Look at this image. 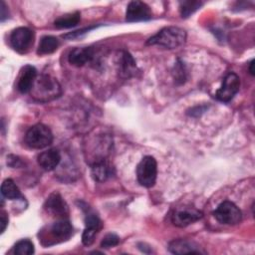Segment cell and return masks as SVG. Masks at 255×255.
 <instances>
[{
	"instance_id": "obj_1",
	"label": "cell",
	"mask_w": 255,
	"mask_h": 255,
	"mask_svg": "<svg viewBox=\"0 0 255 255\" xmlns=\"http://www.w3.org/2000/svg\"><path fill=\"white\" fill-rule=\"evenodd\" d=\"M186 41V32L179 27H164L150 37L147 45H158L166 49H175L182 46Z\"/></svg>"
},
{
	"instance_id": "obj_2",
	"label": "cell",
	"mask_w": 255,
	"mask_h": 255,
	"mask_svg": "<svg viewBox=\"0 0 255 255\" xmlns=\"http://www.w3.org/2000/svg\"><path fill=\"white\" fill-rule=\"evenodd\" d=\"M31 93L37 101L47 102L61 95V87L56 79L48 75H42L36 79Z\"/></svg>"
},
{
	"instance_id": "obj_3",
	"label": "cell",
	"mask_w": 255,
	"mask_h": 255,
	"mask_svg": "<svg viewBox=\"0 0 255 255\" xmlns=\"http://www.w3.org/2000/svg\"><path fill=\"white\" fill-rule=\"evenodd\" d=\"M53 141V134L50 128L43 125L37 124L31 127L25 135L26 144L35 149H41L50 145Z\"/></svg>"
},
{
	"instance_id": "obj_4",
	"label": "cell",
	"mask_w": 255,
	"mask_h": 255,
	"mask_svg": "<svg viewBox=\"0 0 255 255\" xmlns=\"http://www.w3.org/2000/svg\"><path fill=\"white\" fill-rule=\"evenodd\" d=\"M157 163L154 157L144 156L136 166V177L138 183L143 187H152L156 181Z\"/></svg>"
},
{
	"instance_id": "obj_5",
	"label": "cell",
	"mask_w": 255,
	"mask_h": 255,
	"mask_svg": "<svg viewBox=\"0 0 255 255\" xmlns=\"http://www.w3.org/2000/svg\"><path fill=\"white\" fill-rule=\"evenodd\" d=\"M218 222L226 225H235L241 221L242 213L240 209L231 201H223L213 212Z\"/></svg>"
},
{
	"instance_id": "obj_6",
	"label": "cell",
	"mask_w": 255,
	"mask_h": 255,
	"mask_svg": "<svg viewBox=\"0 0 255 255\" xmlns=\"http://www.w3.org/2000/svg\"><path fill=\"white\" fill-rule=\"evenodd\" d=\"M34 33L27 27H19L12 31L10 35V44L18 53H26L33 44Z\"/></svg>"
},
{
	"instance_id": "obj_7",
	"label": "cell",
	"mask_w": 255,
	"mask_h": 255,
	"mask_svg": "<svg viewBox=\"0 0 255 255\" xmlns=\"http://www.w3.org/2000/svg\"><path fill=\"white\" fill-rule=\"evenodd\" d=\"M240 88V79L235 73H229L222 81V85L216 92V99L220 102L227 103L233 99Z\"/></svg>"
},
{
	"instance_id": "obj_8",
	"label": "cell",
	"mask_w": 255,
	"mask_h": 255,
	"mask_svg": "<svg viewBox=\"0 0 255 255\" xmlns=\"http://www.w3.org/2000/svg\"><path fill=\"white\" fill-rule=\"evenodd\" d=\"M202 217V212L193 207H178L171 215L172 223L177 227H185Z\"/></svg>"
},
{
	"instance_id": "obj_9",
	"label": "cell",
	"mask_w": 255,
	"mask_h": 255,
	"mask_svg": "<svg viewBox=\"0 0 255 255\" xmlns=\"http://www.w3.org/2000/svg\"><path fill=\"white\" fill-rule=\"evenodd\" d=\"M85 225L86 227L82 235V242L84 245L90 246L102 228V221L94 212L88 211L85 216Z\"/></svg>"
},
{
	"instance_id": "obj_10",
	"label": "cell",
	"mask_w": 255,
	"mask_h": 255,
	"mask_svg": "<svg viewBox=\"0 0 255 255\" xmlns=\"http://www.w3.org/2000/svg\"><path fill=\"white\" fill-rule=\"evenodd\" d=\"M44 207L48 213L58 217L59 219L66 218L69 214L68 205L64 198L61 196V194L58 192L50 194L45 202Z\"/></svg>"
},
{
	"instance_id": "obj_11",
	"label": "cell",
	"mask_w": 255,
	"mask_h": 255,
	"mask_svg": "<svg viewBox=\"0 0 255 255\" xmlns=\"http://www.w3.org/2000/svg\"><path fill=\"white\" fill-rule=\"evenodd\" d=\"M151 18L149 7L141 1H131L128 3L126 12V20L128 22L145 21Z\"/></svg>"
},
{
	"instance_id": "obj_12",
	"label": "cell",
	"mask_w": 255,
	"mask_h": 255,
	"mask_svg": "<svg viewBox=\"0 0 255 255\" xmlns=\"http://www.w3.org/2000/svg\"><path fill=\"white\" fill-rule=\"evenodd\" d=\"M73 234V226L66 218H60L55 221L49 228V235L55 243L68 240Z\"/></svg>"
},
{
	"instance_id": "obj_13",
	"label": "cell",
	"mask_w": 255,
	"mask_h": 255,
	"mask_svg": "<svg viewBox=\"0 0 255 255\" xmlns=\"http://www.w3.org/2000/svg\"><path fill=\"white\" fill-rule=\"evenodd\" d=\"M37 79V70L30 65H26L22 68L18 77L17 89L22 94L30 93L34 87Z\"/></svg>"
},
{
	"instance_id": "obj_14",
	"label": "cell",
	"mask_w": 255,
	"mask_h": 255,
	"mask_svg": "<svg viewBox=\"0 0 255 255\" xmlns=\"http://www.w3.org/2000/svg\"><path fill=\"white\" fill-rule=\"evenodd\" d=\"M61 161V154L58 149L50 148L38 155L39 165L47 171L54 170Z\"/></svg>"
},
{
	"instance_id": "obj_15",
	"label": "cell",
	"mask_w": 255,
	"mask_h": 255,
	"mask_svg": "<svg viewBox=\"0 0 255 255\" xmlns=\"http://www.w3.org/2000/svg\"><path fill=\"white\" fill-rule=\"evenodd\" d=\"M94 58V50L92 48H75L73 49L69 56V63L76 67H82L87 63L91 62Z\"/></svg>"
},
{
	"instance_id": "obj_16",
	"label": "cell",
	"mask_w": 255,
	"mask_h": 255,
	"mask_svg": "<svg viewBox=\"0 0 255 255\" xmlns=\"http://www.w3.org/2000/svg\"><path fill=\"white\" fill-rule=\"evenodd\" d=\"M168 250L173 254H187V253H203L197 244L185 239H176L169 243Z\"/></svg>"
},
{
	"instance_id": "obj_17",
	"label": "cell",
	"mask_w": 255,
	"mask_h": 255,
	"mask_svg": "<svg viewBox=\"0 0 255 255\" xmlns=\"http://www.w3.org/2000/svg\"><path fill=\"white\" fill-rule=\"evenodd\" d=\"M91 174L96 181L102 182L112 175V167L105 159H100L92 165Z\"/></svg>"
},
{
	"instance_id": "obj_18",
	"label": "cell",
	"mask_w": 255,
	"mask_h": 255,
	"mask_svg": "<svg viewBox=\"0 0 255 255\" xmlns=\"http://www.w3.org/2000/svg\"><path fill=\"white\" fill-rule=\"evenodd\" d=\"M136 65L131 57V55L128 52H123L120 58V73L124 78H129L135 74Z\"/></svg>"
},
{
	"instance_id": "obj_19",
	"label": "cell",
	"mask_w": 255,
	"mask_h": 255,
	"mask_svg": "<svg viewBox=\"0 0 255 255\" xmlns=\"http://www.w3.org/2000/svg\"><path fill=\"white\" fill-rule=\"evenodd\" d=\"M80 20H81L80 12H73L58 18L54 22V25L59 29H67V28H72L77 26Z\"/></svg>"
},
{
	"instance_id": "obj_20",
	"label": "cell",
	"mask_w": 255,
	"mask_h": 255,
	"mask_svg": "<svg viewBox=\"0 0 255 255\" xmlns=\"http://www.w3.org/2000/svg\"><path fill=\"white\" fill-rule=\"evenodd\" d=\"M59 47V40L54 36H44L41 38L37 53L39 55H47L55 52Z\"/></svg>"
},
{
	"instance_id": "obj_21",
	"label": "cell",
	"mask_w": 255,
	"mask_h": 255,
	"mask_svg": "<svg viewBox=\"0 0 255 255\" xmlns=\"http://www.w3.org/2000/svg\"><path fill=\"white\" fill-rule=\"evenodd\" d=\"M1 193L4 197L8 198V199H18V198H23V196L21 195L20 189L18 188V186L16 185V183L8 178L5 179L1 185Z\"/></svg>"
},
{
	"instance_id": "obj_22",
	"label": "cell",
	"mask_w": 255,
	"mask_h": 255,
	"mask_svg": "<svg viewBox=\"0 0 255 255\" xmlns=\"http://www.w3.org/2000/svg\"><path fill=\"white\" fill-rule=\"evenodd\" d=\"M13 251L17 255H31L35 252L34 244L29 239H22L14 245Z\"/></svg>"
},
{
	"instance_id": "obj_23",
	"label": "cell",
	"mask_w": 255,
	"mask_h": 255,
	"mask_svg": "<svg viewBox=\"0 0 255 255\" xmlns=\"http://www.w3.org/2000/svg\"><path fill=\"white\" fill-rule=\"evenodd\" d=\"M203 5L200 1H182L180 2V13L183 18L190 16L193 12L199 9Z\"/></svg>"
},
{
	"instance_id": "obj_24",
	"label": "cell",
	"mask_w": 255,
	"mask_h": 255,
	"mask_svg": "<svg viewBox=\"0 0 255 255\" xmlns=\"http://www.w3.org/2000/svg\"><path fill=\"white\" fill-rule=\"evenodd\" d=\"M119 242H120V238L117 234L109 233L103 238V240L101 242V247L108 249V248H111V247H114V246L118 245Z\"/></svg>"
},
{
	"instance_id": "obj_25",
	"label": "cell",
	"mask_w": 255,
	"mask_h": 255,
	"mask_svg": "<svg viewBox=\"0 0 255 255\" xmlns=\"http://www.w3.org/2000/svg\"><path fill=\"white\" fill-rule=\"evenodd\" d=\"M174 79L177 83H183L185 81V71L183 65L181 63L176 64L175 66V72H174Z\"/></svg>"
},
{
	"instance_id": "obj_26",
	"label": "cell",
	"mask_w": 255,
	"mask_h": 255,
	"mask_svg": "<svg viewBox=\"0 0 255 255\" xmlns=\"http://www.w3.org/2000/svg\"><path fill=\"white\" fill-rule=\"evenodd\" d=\"M8 225V215L7 213L2 210L1 211V233H3Z\"/></svg>"
},
{
	"instance_id": "obj_27",
	"label": "cell",
	"mask_w": 255,
	"mask_h": 255,
	"mask_svg": "<svg viewBox=\"0 0 255 255\" xmlns=\"http://www.w3.org/2000/svg\"><path fill=\"white\" fill-rule=\"evenodd\" d=\"M0 8H1V21L3 22L6 18H8V12H6L7 10V7L5 5V3L3 1H1V4H0Z\"/></svg>"
},
{
	"instance_id": "obj_28",
	"label": "cell",
	"mask_w": 255,
	"mask_h": 255,
	"mask_svg": "<svg viewBox=\"0 0 255 255\" xmlns=\"http://www.w3.org/2000/svg\"><path fill=\"white\" fill-rule=\"evenodd\" d=\"M253 66H254V60H252V61L250 62L249 71H250V74H251V75H254V69H253Z\"/></svg>"
}]
</instances>
